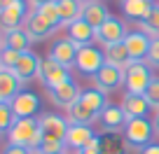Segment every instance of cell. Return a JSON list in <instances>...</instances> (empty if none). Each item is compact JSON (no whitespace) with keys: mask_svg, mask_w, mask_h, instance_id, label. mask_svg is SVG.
Segmentation results:
<instances>
[{"mask_svg":"<svg viewBox=\"0 0 159 154\" xmlns=\"http://www.w3.org/2000/svg\"><path fill=\"white\" fill-rule=\"evenodd\" d=\"M7 140H10V145L26 147L35 154L38 147L42 145V140H45V135L40 131V121L35 117H30V119H16L14 126L7 131Z\"/></svg>","mask_w":159,"mask_h":154,"instance_id":"6da1fadb","label":"cell"},{"mask_svg":"<svg viewBox=\"0 0 159 154\" xmlns=\"http://www.w3.org/2000/svg\"><path fill=\"white\" fill-rule=\"evenodd\" d=\"M154 133V126L148 117H138V119H129L124 126V140H126V147H134V149H145L152 140Z\"/></svg>","mask_w":159,"mask_h":154,"instance_id":"7a4b0ae2","label":"cell"},{"mask_svg":"<svg viewBox=\"0 0 159 154\" xmlns=\"http://www.w3.org/2000/svg\"><path fill=\"white\" fill-rule=\"evenodd\" d=\"M126 35H129V30H126L124 21L110 14L108 19L103 21V26H98V28H96V42H101L103 47L119 45V42L126 40Z\"/></svg>","mask_w":159,"mask_h":154,"instance_id":"3957f363","label":"cell"},{"mask_svg":"<svg viewBox=\"0 0 159 154\" xmlns=\"http://www.w3.org/2000/svg\"><path fill=\"white\" fill-rule=\"evenodd\" d=\"M105 65V54L94 45L87 47H77V59H75V68L82 75H91L94 77L101 68Z\"/></svg>","mask_w":159,"mask_h":154,"instance_id":"277c9868","label":"cell"},{"mask_svg":"<svg viewBox=\"0 0 159 154\" xmlns=\"http://www.w3.org/2000/svg\"><path fill=\"white\" fill-rule=\"evenodd\" d=\"M152 82V73H150L148 63L138 61V63H129L124 70V86L129 94H145V89Z\"/></svg>","mask_w":159,"mask_h":154,"instance_id":"5b68a950","label":"cell"},{"mask_svg":"<svg viewBox=\"0 0 159 154\" xmlns=\"http://www.w3.org/2000/svg\"><path fill=\"white\" fill-rule=\"evenodd\" d=\"M40 82L47 86V89H54V86L63 84L66 80H70L68 75V68H63L61 63H56L52 56H45V59L40 61V73H38Z\"/></svg>","mask_w":159,"mask_h":154,"instance_id":"8992f818","label":"cell"},{"mask_svg":"<svg viewBox=\"0 0 159 154\" xmlns=\"http://www.w3.org/2000/svg\"><path fill=\"white\" fill-rule=\"evenodd\" d=\"M26 16H28V5L26 0H14L5 10H0V28L5 30H14V28H24Z\"/></svg>","mask_w":159,"mask_h":154,"instance_id":"52a82bcc","label":"cell"},{"mask_svg":"<svg viewBox=\"0 0 159 154\" xmlns=\"http://www.w3.org/2000/svg\"><path fill=\"white\" fill-rule=\"evenodd\" d=\"M40 131L45 135V140H59V143H66V133H68V119L59 117L54 112H45L40 114Z\"/></svg>","mask_w":159,"mask_h":154,"instance_id":"ba28073f","label":"cell"},{"mask_svg":"<svg viewBox=\"0 0 159 154\" xmlns=\"http://www.w3.org/2000/svg\"><path fill=\"white\" fill-rule=\"evenodd\" d=\"M47 94H49V98H52V103H54V105L68 110L70 105H75L80 100L82 89L77 86V82H75V80H66L63 84L54 86V89H47Z\"/></svg>","mask_w":159,"mask_h":154,"instance_id":"9c48e42d","label":"cell"},{"mask_svg":"<svg viewBox=\"0 0 159 154\" xmlns=\"http://www.w3.org/2000/svg\"><path fill=\"white\" fill-rule=\"evenodd\" d=\"M94 84H96V89H101L103 94H110V91H115L117 86L124 84V70L117 68V65L105 63L103 68L94 75Z\"/></svg>","mask_w":159,"mask_h":154,"instance_id":"30bf717a","label":"cell"},{"mask_svg":"<svg viewBox=\"0 0 159 154\" xmlns=\"http://www.w3.org/2000/svg\"><path fill=\"white\" fill-rule=\"evenodd\" d=\"M101 124H103V133H119V131L126 126L129 117L126 112L122 110V105H115V103H108L105 110L98 114Z\"/></svg>","mask_w":159,"mask_h":154,"instance_id":"8fae6325","label":"cell"},{"mask_svg":"<svg viewBox=\"0 0 159 154\" xmlns=\"http://www.w3.org/2000/svg\"><path fill=\"white\" fill-rule=\"evenodd\" d=\"M150 45H152V40H150L143 30H129V35H126V40H124V47H126V51H129V56H131V63H138V61L148 59Z\"/></svg>","mask_w":159,"mask_h":154,"instance_id":"7c38bea8","label":"cell"},{"mask_svg":"<svg viewBox=\"0 0 159 154\" xmlns=\"http://www.w3.org/2000/svg\"><path fill=\"white\" fill-rule=\"evenodd\" d=\"M40 56L35 54V51H24L21 54V59L16 61V65L12 68V73H14V77L24 84V82H30L33 77H38L40 73Z\"/></svg>","mask_w":159,"mask_h":154,"instance_id":"4fadbf2b","label":"cell"},{"mask_svg":"<svg viewBox=\"0 0 159 154\" xmlns=\"http://www.w3.org/2000/svg\"><path fill=\"white\" fill-rule=\"evenodd\" d=\"M26 33L30 35V40H45V37H49L52 33H54V26L49 24V21L45 19V16L40 14L38 10L28 12V16H26V24H24Z\"/></svg>","mask_w":159,"mask_h":154,"instance_id":"5bb4252c","label":"cell"},{"mask_svg":"<svg viewBox=\"0 0 159 154\" xmlns=\"http://www.w3.org/2000/svg\"><path fill=\"white\" fill-rule=\"evenodd\" d=\"M12 110H14L16 119H30L40 110V98L33 91H21V94L12 100Z\"/></svg>","mask_w":159,"mask_h":154,"instance_id":"9a60e30c","label":"cell"},{"mask_svg":"<svg viewBox=\"0 0 159 154\" xmlns=\"http://www.w3.org/2000/svg\"><path fill=\"white\" fill-rule=\"evenodd\" d=\"M52 59L56 61V63H61L63 68H70V65H75V59H77V45L75 42H70L68 37H61V40H56L54 45H52L49 54Z\"/></svg>","mask_w":159,"mask_h":154,"instance_id":"2e32d148","label":"cell"},{"mask_svg":"<svg viewBox=\"0 0 159 154\" xmlns=\"http://www.w3.org/2000/svg\"><path fill=\"white\" fill-rule=\"evenodd\" d=\"M122 110L126 112V117L129 119H138V117H145V114L150 112V103H148V98H145L143 94H129L126 91L124 94V98H122Z\"/></svg>","mask_w":159,"mask_h":154,"instance_id":"e0dca14e","label":"cell"},{"mask_svg":"<svg viewBox=\"0 0 159 154\" xmlns=\"http://www.w3.org/2000/svg\"><path fill=\"white\" fill-rule=\"evenodd\" d=\"M66 28H68V40L75 42L77 47H87V45H91V40H96V28H91L84 19L73 21Z\"/></svg>","mask_w":159,"mask_h":154,"instance_id":"ac0fdd59","label":"cell"},{"mask_svg":"<svg viewBox=\"0 0 159 154\" xmlns=\"http://www.w3.org/2000/svg\"><path fill=\"white\" fill-rule=\"evenodd\" d=\"M108 16H110V12H108V7H105V2H101V0H84L82 19H84L91 28L103 26V21L108 19Z\"/></svg>","mask_w":159,"mask_h":154,"instance_id":"d6986e66","label":"cell"},{"mask_svg":"<svg viewBox=\"0 0 159 154\" xmlns=\"http://www.w3.org/2000/svg\"><path fill=\"white\" fill-rule=\"evenodd\" d=\"M30 35L26 33V28H14V30H5L2 33V49H14L19 54L30 51Z\"/></svg>","mask_w":159,"mask_h":154,"instance_id":"ffe728a7","label":"cell"},{"mask_svg":"<svg viewBox=\"0 0 159 154\" xmlns=\"http://www.w3.org/2000/svg\"><path fill=\"white\" fill-rule=\"evenodd\" d=\"M96 138V133L91 131V126H80V124H70L68 133H66V147H73L75 152L82 149L87 143Z\"/></svg>","mask_w":159,"mask_h":154,"instance_id":"44dd1931","label":"cell"},{"mask_svg":"<svg viewBox=\"0 0 159 154\" xmlns=\"http://www.w3.org/2000/svg\"><path fill=\"white\" fill-rule=\"evenodd\" d=\"M154 10L152 0H122V12H124L126 19L131 21H145L148 14Z\"/></svg>","mask_w":159,"mask_h":154,"instance_id":"7402d4cb","label":"cell"},{"mask_svg":"<svg viewBox=\"0 0 159 154\" xmlns=\"http://www.w3.org/2000/svg\"><path fill=\"white\" fill-rule=\"evenodd\" d=\"M19 84L21 82L14 77L12 70H2V73H0V103H12V100L21 94Z\"/></svg>","mask_w":159,"mask_h":154,"instance_id":"603a6c76","label":"cell"},{"mask_svg":"<svg viewBox=\"0 0 159 154\" xmlns=\"http://www.w3.org/2000/svg\"><path fill=\"white\" fill-rule=\"evenodd\" d=\"M56 5H59L63 26H70L73 21L82 19V7H84V0H56Z\"/></svg>","mask_w":159,"mask_h":154,"instance_id":"cb8c5ba5","label":"cell"},{"mask_svg":"<svg viewBox=\"0 0 159 154\" xmlns=\"http://www.w3.org/2000/svg\"><path fill=\"white\" fill-rule=\"evenodd\" d=\"M103 54H105V63L117 65V68H122V70H126V68H129V63H131V56H129V51H126L124 42L105 47Z\"/></svg>","mask_w":159,"mask_h":154,"instance_id":"d4e9b609","label":"cell"},{"mask_svg":"<svg viewBox=\"0 0 159 154\" xmlns=\"http://www.w3.org/2000/svg\"><path fill=\"white\" fill-rule=\"evenodd\" d=\"M80 103L84 108H89L94 114H101L105 110V105H108V98H105V94L101 89H84L80 94Z\"/></svg>","mask_w":159,"mask_h":154,"instance_id":"484cf974","label":"cell"},{"mask_svg":"<svg viewBox=\"0 0 159 154\" xmlns=\"http://www.w3.org/2000/svg\"><path fill=\"white\" fill-rule=\"evenodd\" d=\"M68 124H80V126H89V124H94L96 119H98V114H94L89 108H84V105L80 103H75V105H70L68 110Z\"/></svg>","mask_w":159,"mask_h":154,"instance_id":"4316f807","label":"cell"},{"mask_svg":"<svg viewBox=\"0 0 159 154\" xmlns=\"http://www.w3.org/2000/svg\"><path fill=\"white\" fill-rule=\"evenodd\" d=\"M101 154H124L126 140L119 133H101Z\"/></svg>","mask_w":159,"mask_h":154,"instance_id":"83f0119b","label":"cell"},{"mask_svg":"<svg viewBox=\"0 0 159 154\" xmlns=\"http://www.w3.org/2000/svg\"><path fill=\"white\" fill-rule=\"evenodd\" d=\"M140 30L148 35L150 40H159V7L154 5V10L148 14V19L140 21Z\"/></svg>","mask_w":159,"mask_h":154,"instance_id":"f1b7e54d","label":"cell"},{"mask_svg":"<svg viewBox=\"0 0 159 154\" xmlns=\"http://www.w3.org/2000/svg\"><path fill=\"white\" fill-rule=\"evenodd\" d=\"M14 121H16V114L12 110V103H0V133L2 131L7 133L14 126Z\"/></svg>","mask_w":159,"mask_h":154,"instance_id":"f546056e","label":"cell"},{"mask_svg":"<svg viewBox=\"0 0 159 154\" xmlns=\"http://www.w3.org/2000/svg\"><path fill=\"white\" fill-rule=\"evenodd\" d=\"M38 12H40L42 16H45V19L49 21V24L54 26V28H59V26L63 24V21H61V12H59V5H56V2H47V5L38 7Z\"/></svg>","mask_w":159,"mask_h":154,"instance_id":"4dcf8cb0","label":"cell"},{"mask_svg":"<svg viewBox=\"0 0 159 154\" xmlns=\"http://www.w3.org/2000/svg\"><path fill=\"white\" fill-rule=\"evenodd\" d=\"M145 98H148L150 108L154 110V112H159V77H152V82H150V86L145 89Z\"/></svg>","mask_w":159,"mask_h":154,"instance_id":"1f68e13d","label":"cell"},{"mask_svg":"<svg viewBox=\"0 0 159 154\" xmlns=\"http://www.w3.org/2000/svg\"><path fill=\"white\" fill-rule=\"evenodd\" d=\"M66 149V143H59V140H42V145L38 147L35 154H59Z\"/></svg>","mask_w":159,"mask_h":154,"instance_id":"d6a6232c","label":"cell"},{"mask_svg":"<svg viewBox=\"0 0 159 154\" xmlns=\"http://www.w3.org/2000/svg\"><path fill=\"white\" fill-rule=\"evenodd\" d=\"M19 59H21L19 51H14V49H0V61H2V68H5V70H12Z\"/></svg>","mask_w":159,"mask_h":154,"instance_id":"836d02e7","label":"cell"},{"mask_svg":"<svg viewBox=\"0 0 159 154\" xmlns=\"http://www.w3.org/2000/svg\"><path fill=\"white\" fill-rule=\"evenodd\" d=\"M77 154H101V138L96 135L91 143H87L82 149H77Z\"/></svg>","mask_w":159,"mask_h":154,"instance_id":"e575fe53","label":"cell"},{"mask_svg":"<svg viewBox=\"0 0 159 154\" xmlns=\"http://www.w3.org/2000/svg\"><path fill=\"white\" fill-rule=\"evenodd\" d=\"M148 61L152 65H159V40H152L150 45V54H148Z\"/></svg>","mask_w":159,"mask_h":154,"instance_id":"d590c367","label":"cell"},{"mask_svg":"<svg viewBox=\"0 0 159 154\" xmlns=\"http://www.w3.org/2000/svg\"><path fill=\"white\" fill-rule=\"evenodd\" d=\"M2 154H33L30 149H26V147H16V145H7L5 147V152Z\"/></svg>","mask_w":159,"mask_h":154,"instance_id":"8d00e7d4","label":"cell"},{"mask_svg":"<svg viewBox=\"0 0 159 154\" xmlns=\"http://www.w3.org/2000/svg\"><path fill=\"white\" fill-rule=\"evenodd\" d=\"M140 154H159V145H148L145 149H140Z\"/></svg>","mask_w":159,"mask_h":154,"instance_id":"74e56055","label":"cell"},{"mask_svg":"<svg viewBox=\"0 0 159 154\" xmlns=\"http://www.w3.org/2000/svg\"><path fill=\"white\" fill-rule=\"evenodd\" d=\"M30 5H33V10H38V7H42V5H47V2H56V0H28Z\"/></svg>","mask_w":159,"mask_h":154,"instance_id":"f35d334b","label":"cell"},{"mask_svg":"<svg viewBox=\"0 0 159 154\" xmlns=\"http://www.w3.org/2000/svg\"><path fill=\"white\" fill-rule=\"evenodd\" d=\"M152 126H154V133L159 135V112L154 114V121H152Z\"/></svg>","mask_w":159,"mask_h":154,"instance_id":"ab89813d","label":"cell"},{"mask_svg":"<svg viewBox=\"0 0 159 154\" xmlns=\"http://www.w3.org/2000/svg\"><path fill=\"white\" fill-rule=\"evenodd\" d=\"M10 2H14V0H0V10H5V7L10 5Z\"/></svg>","mask_w":159,"mask_h":154,"instance_id":"60d3db41","label":"cell"},{"mask_svg":"<svg viewBox=\"0 0 159 154\" xmlns=\"http://www.w3.org/2000/svg\"><path fill=\"white\" fill-rule=\"evenodd\" d=\"M0 49H2V35H0Z\"/></svg>","mask_w":159,"mask_h":154,"instance_id":"b9f144b4","label":"cell"},{"mask_svg":"<svg viewBox=\"0 0 159 154\" xmlns=\"http://www.w3.org/2000/svg\"><path fill=\"white\" fill-rule=\"evenodd\" d=\"M2 70H5V68H2V61H0V73H2Z\"/></svg>","mask_w":159,"mask_h":154,"instance_id":"7bdbcfd3","label":"cell"},{"mask_svg":"<svg viewBox=\"0 0 159 154\" xmlns=\"http://www.w3.org/2000/svg\"><path fill=\"white\" fill-rule=\"evenodd\" d=\"M59 154H66V149H63V152H59Z\"/></svg>","mask_w":159,"mask_h":154,"instance_id":"ee69618b","label":"cell"},{"mask_svg":"<svg viewBox=\"0 0 159 154\" xmlns=\"http://www.w3.org/2000/svg\"><path fill=\"white\" fill-rule=\"evenodd\" d=\"M157 7H159V2H157Z\"/></svg>","mask_w":159,"mask_h":154,"instance_id":"f6af8a7d","label":"cell"}]
</instances>
